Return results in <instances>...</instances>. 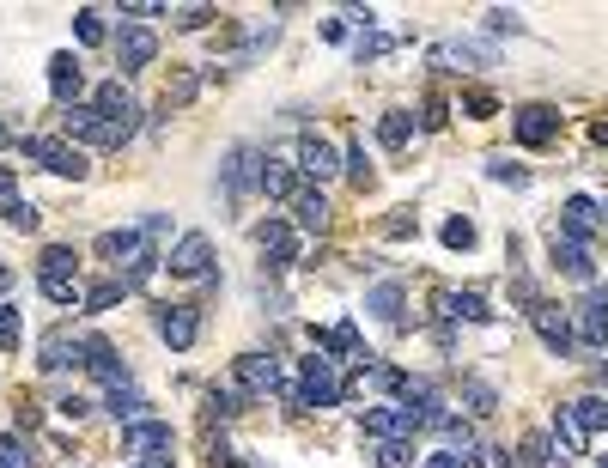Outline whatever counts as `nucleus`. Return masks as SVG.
<instances>
[{"label": "nucleus", "instance_id": "obj_1", "mask_svg": "<svg viewBox=\"0 0 608 468\" xmlns=\"http://www.w3.org/2000/svg\"><path fill=\"white\" fill-rule=\"evenodd\" d=\"M98 256H110L116 262V280L134 292V286H146L152 280V268H159V256H152V244L140 238V231H104L98 238Z\"/></svg>", "mask_w": 608, "mask_h": 468}, {"label": "nucleus", "instance_id": "obj_2", "mask_svg": "<svg viewBox=\"0 0 608 468\" xmlns=\"http://www.w3.org/2000/svg\"><path fill=\"white\" fill-rule=\"evenodd\" d=\"M292 402H298V408H341V402H347V383H341V371H335L329 353H311V359L298 365Z\"/></svg>", "mask_w": 608, "mask_h": 468}, {"label": "nucleus", "instance_id": "obj_3", "mask_svg": "<svg viewBox=\"0 0 608 468\" xmlns=\"http://www.w3.org/2000/svg\"><path fill=\"white\" fill-rule=\"evenodd\" d=\"M92 110L104 116V146H128L140 134V104H134V92L122 80H104L92 92Z\"/></svg>", "mask_w": 608, "mask_h": 468}, {"label": "nucleus", "instance_id": "obj_4", "mask_svg": "<svg viewBox=\"0 0 608 468\" xmlns=\"http://www.w3.org/2000/svg\"><path fill=\"white\" fill-rule=\"evenodd\" d=\"M19 152H25V159H37L49 177H73V183L86 177V152H80V146H67V140H55V134H25Z\"/></svg>", "mask_w": 608, "mask_h": 468}, {"label": "nucleus", "instance_id": "obj_5", "mask_svg": "<svg viewBox=\"0 0 608 468\" xmlns=\"http://www.w3.org/2000/svg\"><path fill=\"white\" fill-rule=\"evenodd\" d=\"M529 323H536V335H542V347H548L554 359H572V353H578V323L566 317L560 304L536 298V304H529Z\"/></svg>", "mask_w": 608, "mask_h": 468}, {"label": "nucleus", "instance_id": "obj_6", "mask_svg": "<svg viewBox=\"0 0 608 468\" xmlns=\"http://www.w3.org/2000/svg\"><path fill=\"white\" fill-rule=\"evenodd\" d=\"M238 389L250 402H262V396H286L292 402V383L280 377V359H268V353H244L238 359Z\"/></svg>", "mask_w": 608, "mask_h": 468}, {"label": "nucleus", "instance_id": "obj_7", "mask_svg": "<svg viewBox=\"0 0 608 468\" xmlns=\"http://www.w3.org/2000/svg\"><path fill=\"white\" fill-rule=\"evenodd\" d=\"M165 268H171L177 280H207V268H213V244H207V231H183V238L171 244V256H165Z\"/></svg>", "mask_w": 608, "mask_h": 468}, {"label": "nucleus", "instance_id": "obj_8", "mask_svg": "<svg viewBox=\"0 0 608 468\" xmlns=\"http://www.w3.org/2000/svg\"><path fill=\"white\" fill-rule=\"evenodd\" d=\"M414 432H420V420H414L402 402L365 408V438H377V444H414Z\"/></svg>", "mask_w": 608, "mask_h": 468}, {"label": "nucleus", "instance_id": "obj_9", "mask_svg": "<svg viewBox=\"0 0 608 468\" xmlns=\"http://www.w3.org/2000/svg\"><path fill=\"white\" fill-rule=\"evenodd\" d=\"M250 189H262V152L256 146H232L225 152V201H244Z\"/></svg>", "mask_w": 608, "mask_h": 468}, {"label": "nucleus", "instance_id": "obj_10", "mask_svg": "<svg viewBox=\"0 0 608 468\" xmlns=\"http://www.w3.org/2000/svg\"><path fill=\"white\" fill-rule=\"evenodd\" d=\"M511 134H517V146H548L560 134V110L554 104H523V110H511Z\"/></svg>", "mask_w": 608, "mask_h": 468}, {"label": "nucleus", "instance_id": "obj_11", "mask_svg": "<svg viewBox=\"0 0 608 468\" xmlns=\"http://www.w3.org/2000/svg\"><path fill=\"white\" fill-rule=\"evenodd\" d=\"M256 250H262L268 268H292V262H298V231H292L286 219H262V225H256Z\"/></svg>", "mask_w": 608, "mask_h": 468}, {"label": "nucleus", "instance_id": "obj_12", "mask_svg": "<svg viewBox=\"0 0 608 468\" xmlns=\"http://www.w3.org/2000/svg\"><path fill=\"white\" fill-rule=\"evenodd\" d=\"M341 165H347V159H341V152H335L323 134H304V140H298V177H311V183H329Z\"/></svg>", "mask_w": 608, "mask_h": 468}, {"label": "nucleus", "instance_id": "obj_13", "mask_svg": "<svg viewBox=\"0 0 608 468\" xmlns=\"http://www.w3.org/2000/svg\"><path fill=\"white\" fill-rule=\"evenodd\" d=\"M548 262H554V274H566V280H590V286H596V256H590L578 238H560V231H554V238H548Z\"/></svg>", "mask_w": 608, "mask_h": 468}, {"label": "nucleus", "instance_id": "obj_14", "mask_svg": "<svg viewBox=\"0 0 608 468\" xmlns=\"http://www.w3.org/2000/svg\"><path fill=\"white\" fill-rule=\"evenodd\" d=\"M177 432L165 420H140V426H122V456H171Z\"/></svg>", "mask_w": 608, "mask_h": 468}, {"label": "nucleus", "instance_id": "obj_15", "mask_svg": "<svg viewBox=\"0 0 608 468\" xmlns=\"http://www.w3.org/2000/svg\"><path fill=\"white\" fill-rule=\"evenodd\" d=\"M37 365H43V371H67V365H86V335L49 329V335L37 341Z\"/></svg>", "mask_w": 608, "mask_h": 468}, {"label": "nucleus", "instance_id": "obj_16", "mask_svg": "<svg viewBox=\"0 0 608 468\" xmlns=\"http://www.w3.org/2000/svg\"><path fill=\"white\" fill-rule=\"evenodd\" d=\"M578 347H608V286H590L578 304Z\"/></svg>", "mask_w": 608, "mask_h": 468}, {"label": "nucleus", "instance_id": "obj_17", "mask_svg": "<svg viewBox=\"0 0 608 468\" xmlns=\"http://www.w3.org/2000/svg\"><path fill=\"white\" fill-rule=\"evenodd\" d=\"M152 55H159V37H152L146 25H122V31H116V61H122V73L152 67Z\"/></svg>", "mask_w": 608, "mask_h": 468}, {"label": "nucleus", "instance_id": "obj_18", "mask_svg": "<svg viewBox=\"0 0 608 468\" xmlns=\"http://www.w3.org/2000/svg\"><path fill=\"white\" fill-rule=\"evenodd\" d=\"M49 92H55V104H61V110H73V104H80V92H86L80 55H49Z\"/></svg>", "mask_w": 608, "mask_h": 468}, {"label": "nucleus", "instance_id": "obj_19", "mask_svg": "<svg viewBox=\"0 0 608 468\" xmlns=\"http://www.w3.org/2000/svg\"><path fill=\"white\" fill-rule=\"evenodd\" d=\"M159 335H165L177 353H189L195 335H201V310H195V304H165V310H159Z\"/></svg>", "mask_w": 608, "mask_h": 468}, {"label": "nucleus", "instance_id": "obj_20", "mask_svg": "<svg viewBox=\"0 0 608 468\" xmlns=\"http://www.w3.org/2000/svg\"><path fill=\"white\" fill-rule=\"evenodd\" d=\"M590 450V432H584V420H578V408L566 402V408H554V456L566 462V456H584Z\"/></svg>", "mask_w": 608, "mask_h": 468}, {"label": "nucleus", "instance_id": "obj_21", "mask_svg": "<svg viewBox=\"0 0 608 468\" xmlns=\"http://www.w3.org/2000/svg\"><path fill=\"white\" fill-rule=\"evenodd\" d=\"M596 225H602V207H596L590 195H572V201L560 207V225H554V231H560V238H578V244H584Z\"/></svg>", "mask_w": 608, "mask_h": 468}, {"label": "nucleus", "instance_id": "obj_22", "mask_svg": "<svg viewBox=\"0 0 608 468\" xmlns=\"http://www.w3.org/2000/svg\"><path fill=\"white\" fill-rule=\"evenodd\" d=\"M37 286H80V256L67 244H49L43 262H37Z\"/></svg>", "mask_w": 608, "mask_h": 468}, {"label": "nucleus", "instance_id": "obj_23", "mask_svg": "<svg viewBox=\"0 0 608 468\" xmlns=\"http://www.w3.org/2000/svg\"><path fill=\"white\" fill-rule=\"evenodd\" d=\"M86 371H92V377H104L110 389H122V383H128V365L116 359V347H110L104 335H86Z\"/></svg>", "mask_w": 608, "mask_h": 468}, {"label": "nucleus", "instance_id": "obj_24", "mask_svg": "<svg viewBox=\"0 0 608 468\" xmlns=\"http://www.w3.org/2000/svg\"><path fill=\"white\" fill-rule=\"evenodd\" d=\"M402 304H408L402 280H384V286H371V292H365V310H371L377 323H390V329H402Z\"/></svg>", "mask_w": 608, "mask_h": 468}, {"label": "nucleus", "instance_id": "obj_25", "mask_svg": "<svg viewBox=\"0 0 608 468\" xmlns=\"http://www.w3.org/2000/svg\"><path fill=\"white\" fill-rule=\"evenodd\" d=\"M262 195L268 201H298V165L268 159V152H262Z\"/></svg>", "mask_w": 608, "mask_h": 468}, {"label": "nucleus", "instance_id": "obj_26", "mask_svg": "<svg viewBox=\"0 0 608 468\" xmlns=\"http://www.w3.org/2000/svg\"><path fill=\"white\" fill-rule=\"evenodd\" d=\"M438 310L450 323H493V310H487V298L481 292H444L438 298Z\"/></svg>", "mask_w": 608, "mask_h": 468}, {"label": "nucleus", "instance_id": "obj_27", "mask_svg": "<svg viewBox=\"0 0 608 468\" xmlns=\"http://www.w3.org/2000/svg\"><path fill=\"white\" fill-rule=\"evenodd\" d=\"M61 134H67V140H92V146H104V116H98L92 104H73V110L61 116Z\"/></svg>", "mask_w": 608, "mask_h": 468}, {"label": "nucleus", "instance_id": "obj_28", "mask_svg": "<svg viewBox=\"0 0 608 468\" xmlns=\"http://www.w3.org/2000/svg\"><path fill=\"white\" fill-rule=\"evenodd\" d=\"M432 61H444V67L463 73V67H493V49H487V43H438Z\"/></svg>", "mask_w": 608, "mask_h": 468}, {"label": "nucleus", "instance_id": "obj_29", "mask_svg": "<svg viewBox=\"0 0 608 468\" xmlns=\"http://www.w3.org/2000/svg\"><path fill=\"white\" fill-rule=\"evenodd\" d=\"M292 219H298V231H323V225H329V195H323V189H298Z\"/></svg>", "mask_w": 608, "mask_h": 468}, {"label": "nucleus", "instance_id": "obj_30", "mask_svg": "<svg viewBox=\"0 0 608 468\" xmlns=\"http://www.w3.org/2000/svg\"><path fill=\"white\" fill-rule=\"evenodd\" d=\"M317 353H341V359H365V347H359V329H353V323L317 329Z\"/></svg>", "mask_w": 608, "mask_h": 468}, {"label": "nucleus", "instance_id": "obj_31", "mask_svg": "<svg viewBox=\"0 0 608 468\" xmlns=\"http://www.w3.org/2000/svg\"><path fill=\"white\" fill-rule=\"evenodd\" d=\"M104 408H110V414H116L122 426H140V420H146V396H140V389H134V383H122V389H110V402H104Z\"/></svg>", "mask_w": 608, "mask_h": 468}, {"label": "nucleus", "instance_id": "obj_32", "mask_svg": "<svg viewBox=\"0 0 608 468\" xmlns=\"http://www.w3.org/2000/svg\"><path fill=\"white\" fill-rule=\"evenodd\" d=\"M244 402H250V396H244L238 383H213V389H207V414H213V420H232V414H244Z\"/></svg>", "mask_w": 608, "mask_h": 468}, {"label": "nucleus", "instance_id": "obj_33", "mask_svg": "<svg viewBox=\"0 0 608 468\" xmlns=\"http://www.w3.org/2000/svg\"><path fill=\"white\" fill-rule=\"evenodd\" d=\"M548 462H554V438H548V432H529V438L517 444V462H511V468H548Z\"/></svg>", "mask_w": 608, "mask_h": 468}, {"label": "nucleus", "instance_id": "obj_34", "mask_svg": "<svg viewBox=\"0 0 608 468\" xmlns=\"http://www.w3.org/2000/svg\"><path fill=\"white\" fill-rule=\"evenodd\" d=\"M122 298H128V286H122V280H98V286H86V298H80V304L92 310V317H104V310H116Z\"/></svg>", "mask_w": 608, "mask_h": 468}, {"label": "nucleus", "instance_id": "obj_35", "mask_svg": "<svg viewBox=\"0 0 608 468\" xmlns=\"http://www.w3.org/2000/svg\"><path fill=\"white\" fill-rule=\"evenodd\" d=\"M408 134H414V116H408V110H384L377 140H384V146H408Z\"/></svg>", "mask_w": 608, "mask_h": 468}, {"label": "nucleus", "instance_id": "obj_36", "mask_svg": "<svg viewBox=\"0 0 608 468\" xmlns=\"http://www.w3.org/2000/svg\"><path fill=\"white\" fill-rule=\"evenodd\" d=\"M73 37H80L86 49L104 43V37H110V31H104V13H98V7H80V13H73Z\"/></svg>", "mask_w": 608, "mask_h": 468}, {"label": "nucleus", "instance_id": "obj_37", "mask_svg": "<svg viewBox=\"0 0 608 468\" xmlns=\"http://www.w3.org/2000/svg\"><path fill=\"white\" fill-rule=\"evenodd\" d=\"M463 402H469V414H493V408H499L493 383H481V377H463Z\"/></svg>", "mask_w": 608, "mask_h": 468}, {"label": "nucleus", "instance_id": "obj_38", "mask_svg": "<svg viewBox=\"0 0 608 468\" xmlns=\"http://www.w3.org/2000/svg\"><path fill=\"white\" fill-rule=\"evenodd\" d=\"M0 219H7L13 231H37V219H43V213H37V201H19V195H13L7 207H0Z\"/></svg>", "mask_w": 608, "mask_h": 468}, {"label": "nucleus", "instance_id": "obj_39", "mask_svg": "<svg viewBox=\"0 0 608 468\" xmlns=\"http://www.w3.org/2000/svg\"><path fill=\"white\" fill-rule=\"evenodd\" d=\"M572 408H578V420H584V432H602V426H608V402H602V396H578Z\"/></svg>", "mask_w": 608, "mask_h": 468}, {"label": "nucleus", "instance_id": "obj_40", "mask_svg": "<svg viewBox=\"0 0 608 468\" xmlns=\"http://www.w3.org/2000/svg\"><path fill=\"white\" fill-rule=\"evenodd\" d=\"M487 177H493V183H511V189H523V183H529V171H523V165H511L505 152H499V159H487Z\"/></svg>", "mask_w": 608, "mask_h": 468}, {"label": "nucleus", "instance_id": "obj_41", "mask_svg": "<svg viewBox=\"0 0 608 468\" xmlns=\"http://www.w3.org/2000/svg\"><path fill=\"white\" fill-rule=\"evenodd\" d=\"M19 347V304L0 298V353H13Z\"/></svg>", "mask_w": 608, "mask_h": 468}, {"label": "nucleus", "instance_id": "obj_42", "mask_svg": "<svg viewBox=\"0 0 608 468\" xmlns=\"http://www.w3.org/2000/svg\"><path fill=\"white\" fill-rule=\"evenodd\" d=\"M444 244L450 250H475V219H444Z\"/></svg>", "mask_w": 608, "mask_h": 468}, {"label": "nucleus", "instance_id": "obj_43", "mask_svg": "<svg viewBox=\"0 0 608 468\" xmlns=\"http://www.w3.org/2000/svg\"><path fill=\"white\" fill-rule=\"evenodd\" d=\"M377 468H414V444H377Z\"/></svg>", "mask_w": 608, "mask_h": 468}, {"label": "nucleus", "instance_id": "obj_44", "mask_svg": "<svg viewBox=\"0 0 608 468\" xmlns=\"http://www.w3.org/2000/svg\"><path fill=\"white\" fill-rule=\"evenodd\" d=\"M396 49V37H377V31H359V43H353V55L359 61H371V55H390Z\"/></svg>", "mask_w": 608, "mask_h": 468}, {"label": "nucleus", "instance_id": "obj_45", "mask_svg": "<svg viewBox=\"0 0 608 468\" xmlns=\"http://www.w3.org/2000/svg\"><path fill=\"white\" fill-rule=\"evenodd\" d=\"M0 462H7V468H31V450L13 432H0Z\"/></svg>", "mask_w": 608, "mask_h": 468}, {"label": "nucleus", "instance_id": "obj_46", "mask_svg": "<svg viewBox=\"0 0 608 468\" xmlns=\"http://www.w3.org/2000/svg\"><path fill=\"white\" fill-rule=\"evenodd\" d=\"M487 31H493V37H505V31L517 37V31H523V19H517V13H505V7H493V13H487Z\"/></svg>", "mask_w": 608, "mask_h": 468}, {"label": "nucleus", "instance_id": "obj_47", "mask_svg": "<svg viewBox=\"0 0 608 468\" xmlns=\"http://www.w3.org/2000/svg\"><path fill=\"white\" fill-rule=\"evenodd\" d=\"M420 468H475V462L456 456V450H432V456H420Z\"/></svg>", "mask_w": 608, "mask_h": 468}, {"label": "nucleus", "instance_id": "obj_48", "mask_svg": "<svg viewBox=\"0 0 608 468\" xmlns=\"http://www.w3.org/2000/svg\"><path fill=\"white\" fill-rule=\"evenodd\" d=\"M213 19H219L213 7H189V13H177V25H183V31H207Z\"/></svg>", "mask_w": 608, "mask_h": 468}, {"label": "nucleus", "instance_id": "obj_49", "mask_svg": "<svg viewBox=\"0 0 608 468\" xmlns=\"http://www.w3.org/2000/svg\"><path fill=\"white\" fill-rule=\"evenodd\" d=\"M347 171H353V183H359V189L371 183V159H365V146H353V152H347Z\"/></svg>", "mask_w": 608, "mask_h": 468}, {"label": "nucleus", "instance_id": "obj_50", "mask_svg": "<svg viewBox=\"0 0 608 468\" xmlns=\"http://www.w3.org/2000/svg\"><path fill=\"white\" fill-rule=\"evenodd\" d=\"M475 468H511V456H505L499 444H481V450H475Z\"/></svg>", "mask_w": 608, "mask_h": 468}, {"label": "nucleus", "instance_id": "obj_51", "mask_svg": "<svg viewBox=\"0 0 608 468\" xmlns=\"http://www.w3.org/2000/svg\"><path fill=\"white\" fill-rule=\"evenodd\" d=\"M426 128H444L450 122V110H444V98H426V116H420Z\"/></svg>", "mask_w": 608, "mask_h": 468}, {"label": "nucleus", "instance_id": "obj_52", "mask_svg": "<svg viewBox=\"0 0 608 468\" xmlns=\"http://www.w3.org/2000/svg\"><path fill=\"white\" fill-rule=\"evenodd\" d=\"M463 110H469V116H493V98H487V92H469Z\"/></svg>", "mask_w": 608, "mask_h": 468}, {"label": "nucleus", "instance_id": "obj_53", "mask_svg": "<svg viewBox=\"0 0 608 468\" xmlns=\"http://www.w3.org/2000/svg\"><path fill=\"white\" fill-rule=\"evenodd\" d=\"M159 13H165V7H122V19H128V25H140V19H159Z\"/></svg>", "mask_w": 608, "mask_h": 468}, {"label": "nucleus", "instance_id": "obj_54", "mask_svg": "<svg viewBox=\"0 0 608 468\" xmlns=\"http://www.w3.org/2000/svg\"><path fill=\"white\" fill-rule=\"evenodd\" d=\"M128 468H177L171 456H140V462H128Z\"/></svg>", "mask_w": 608, "mask_h": 468}, {"label": "nucleus", "instance_id": "obj_55", "mask_svg": "<svg viewBox=\"0 0 608 468\" xmlns=\"http://www.w3.org/2000/svg\"><path fill=\"white\" fill-rule=\"evenodd\" d=\"M7 201H13V171L0 165V207H7Z\"/></svg>", "mask_w": 608, "mask_h": 468}, {"label": "nucleus", "instance_id": "obj_56", "mask_svg": "<svg viewBox=\"0 0 608 468\" xmlns=\"http://www.w3.org/2000/svg\"><path fill=\"white\" fill-rule=\"evenodd\" d=\"M0 146H13V134H7V128H0Z\"/></svg>", "mask_w": 608, "mask_h": 468}, {"label": "nucleus", "instance_id": "obj_57", "mask_svg": "<svg viewBox=\"0 0 608 468\" xmlns=\"http://www.w3.org/2000/svg\"><path fill=\"white\" fill-rule=\"evenodd\" d=\"M0 280H7V262H0Z\"/></svg>", "mask_w": 608, "mask_h": 468}, {"label": "nucleus", "instance_id": "obj_58", "mask_svg": "<svg viewBox=\"0 0 608 468\" xmlns=\"http://www.w3.org/2000/svg\"><path fill=\"white\" fill-rule=\"evenodd\" d=\"M0 468H7V462H0Z\"/></svg>", "mask_w": 608, "mask_h": 468}]
</instances>
